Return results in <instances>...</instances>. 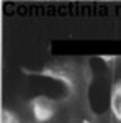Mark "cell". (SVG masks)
Returning <instances> with one entry per match:
<instances>
[{
	"mask_svg": "<svg viewBox=\"0 0 121 123\" xmlns=\"http://www.w3.org/2000/svg\"><path fill=\"white\" fill-rule=\"evenodd\" d=\"M35 123H46V122H35Z\"/></svg>",
	"mask_w": 121,
	"mask_h": 123,
	"instance_id": "1",
	"label": "cell"
}]
</instances>
